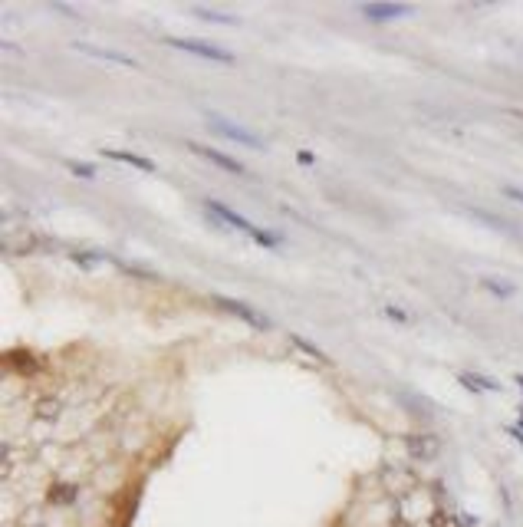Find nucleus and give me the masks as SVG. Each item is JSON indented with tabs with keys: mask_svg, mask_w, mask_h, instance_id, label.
<instances>
[{
	"mask_svg": "<svg viewBox=\"0 0 523 527\" xmlns=\"http://www.w3.org/2000/svg\"><path fill=\"white\" fill-rule=\"evenodd\" d=\"M165 43L172 50H181V53H194L201 59H214V63H234V53L214 47V43H204V40L194 37H165Z\"/></svg>",
	"mask_w": 523,
	"mask_h": 527,
	"instance_id": "f257e3e1",
	"label": "nucleus"
},
{
	"mask_svg": "<svg viewBox=\"0 0 523 527\" xmlns=\"http://www.w3.org/2000/svg\"><path fill=\"white\" fill-rule=\"evenodd\" d=\"M208 115V122L218 129L224 139H234V142H240V145H247V149H264V142H260L257 135L250 132V129H244V125H237V122H230V119H224V115H218V112H204Z\"/></svg>",
	"mask_w": 523,
	"mask_h": 527,
	"instance_id": "f03ea898",
	"label": "nucleus"
},
{
	"mask_svg": "<svg viewBox=\"0 0 523 527\" xmlns=\"http://www.w3.org/2000/svg\"><path fill=\"white\" fill-rule=\"evenodd\" d=\"M204 211H208V214H211V218H214V221H221V224H228V228L247 231L250 238H257L260 231H264V228H254V224H250V221L244 218V214H237V211H230L228 204L214 202V198H208V202H204Z\"/></svg>",
	"mask_w": 523,
	"mask_h": 527,
	"instance_id": "7ed1b4c3",
	"label": "nucleus"
},
{
	"mask_svg": "<svg viewBox=\"0 0 523 527\" xmlns=\"http://www.w3.org/2000/svg\"><path fill=\"white\" fill-rule=\"evenodd\" d=\"M411 13H415V7H409V4H362V17H369L372 23L411 17Z\"/></svg>",
	"mask_w": 523,
	"mask_h": 527,
	"instance_id": "20e7f679",
	"label": "nucleus"
},
{
	"mask_svg": "<svg viewBox=\"0 0 523 527\" xmlns=\"http://www.w3.org/2000/svg\"><path fill=\"white\" fill-rule=\"evenodd\" d=\"M188 149H191L194 155H201V158H208L211 165H218V168L230 172V175H244V172H247V168H244L237 158H230V155L218 152V149H208V145H198V142H188Z\"/></svg>",
	"mask_w": 523,
	"mask_h": 527,
	"instance_id": "39448f33",
	"label": "nucleus"
},
{
	"mask_svg": "<svg viewBox=\"0 0 523 527\" xmlns=\"http://www.w3.org/2000/svg\"><path fill=\"white\" fill-rule=\"evenodd\" d=\"M214 303H218L221 310H228V313L240 316V320H247L250 326H260V330H266V326H270L264 316L257 313V310H250L247 303H240V300H230V297H221V294H218V297H214Z\"/></svg>",
	"mask_w": 523,
	"mask_h": 527,
	"instance_id": "423d86ee",
	"label": "nucleus"
},
{
	"mask_svg": "<svg viewBox=\"0 0 523 527\" xmlns=\"http://www.w3.org/2000/svg\"><path fill=\"white\" fill-rule=\"evenodd\" d=\"M76 494H79V488L73 481H53L47 498H49V504H57V508H69V504L76 501Z\"/></svg>",
	"mask_w": 523,
	"mask_h": 527,
	"instance_id": "0eeeda50",
	"label": "nucleus"
},
{
	"mask_svg": "<svg viewBox=\"0 0 523 527\" xmlns=\"http://www.w3.org/2000/svg\"><path fill=\"white\" fill-rule=\"evenodd\" d=\"M73 50L79 53H89L95 59H109V63H119V66H135L132 57H122V53H115V50H102V47H93V43H73Z\"/></svg>",
	"mask_w": 523,
	"mask_h": 527,
	"instance_id": "6e6552de",
	"label": "nucleus"
},
{
	"mask_svg": "<svg viewBox=\"0 0 523 527\" xmlns=\"http://www.w3.org/2000/svg\"><path fill=\"white\" fill-rule=\"evenodd\" d=\"M102 158H112V162L132 165V168H139V172H155V165L148 162V158H142V155H135V152H119V149H102Z\"/></svg>",
	"mask_w": 523,
	"mask_h": 527,
	"instance_id": "1a4fd4ad",
	"label": "nucleus"
},
{
	"mask_svg": "<svg viewBox=\"0 0 523 527\" xmlns=\"http://www.w3.org/2000/svg\"><path fill=\"white\" fill-rule=\"evenodd\" d=\"M461 379V386H467L471 393H494L497 383L494 379H487V376H474V373H461L457 376Z\"/></svg>",
	"mask_w": 523,
	"mask_h": 527,
	"instance_id": "9d476101",
	"label": "nucleus"
},
{
	"mask_svg": "<svg viewBox=\"0 0 523 527\" xmlns=\"http://www.w3.org/2000/svg\"><path fill=\"white\" fill-rule=\"evenodd\" d=\"M481 284H484L490 294H497V297H514V294H517L514 284H510V280H500V277H484Z\"/></svg>",
	"mask_w": 523,
	"mask_h": 527,
	"instance_id": "9b49d317",
	"label": "nucleus"
},
{
	"mask_svg": "<svg viewBox=\"0 0 523 527\" xmlns=\"http://www.w3.org/2000/svg\"><path fill=\"white\" fill-rule=\"evenodd\" d=\"M66 168L73 175H79V178H95V168H93V165H86V162H73V158H69Z\"/></svg>",
	"mask_w": 523,
	"mask_h": 527,
	"instance_id": "f8f14e48",
	"label": "nucleus"
},
{
	"mask_svg": "<svg viewBox=\"0 0 523 527\" xmlns=\"http://www.w3.org/2000/svg\"><path fill=\"white\" fill-rule=\"evenodd\" d=\"M194 13L198 17H208V20H221V23H230V13H221V10H211V7H194Z\"/></svg>",
	"mask_w": 523,
	"mask_h": 527,
	"instance_id": "ddd939ff",
	"label": "nucleus"
},
{
	"mask_svg": "<svg viewBox=\"0 0 523 527\" xmlns=\"http://www.w3.org/2000/svg\"><path fill=\"white\" fill-rule=\"evenodd\" d=\"M73 260H79L83 267H93V264H99V254H86V250H73Z\"/></svg>",
	"mask_w": 523,
	"mask_h": 527,
	"instance_id": "4468645a",
	"label": "nucleus"
},
{
	"mask_svg": "<svg viewBox=\"0 0 523 527\" xmlns=\"http://www.w3.org/2000/svg\"><path fill=\"white\" fill-rule=\"evenodd\" d=\"M293 343L300 346V349H303V353H310V356H313V359H323V353H319V349H316L313 343H306L303 336H293Z\"/></svg>",
	"mask_w": 523,
	"mask_h": 527,
	"instance_id": "2eb2a0df",
	"label": "nucleus"
},
{
	"mask_svg": "<svg viewBox=\"0 0 523 527\" xmlns=\"http://www.w3.org/2000/svg\"><path fill=\"white\" fill-rule=\"evenodd\" d=\"M37 412H40V415H49V419H57V412H59V403H57V399H53V403H49V399H47V403H40V409H37Z\"/></svg>",
	"mask_w": 523,
	"mask_h": 527,
	"instance_id": "dca6fc26",
	"label": "nucleus"
},
{
	"mask_svg": "<svg viewBox=\"0 0 523 527\" xmlns=\"http://www.w3.org/2000/svg\"><path fill=\"white\" fill-rule=\"evenodd\" d=\"M504 195H507V198H514V202H523V192H520V188H514V185H507Z\"/></svg>",
	"mask_w": 523,
	"mask_h": 527,
	"instance_id": "f3484780",
	"label": "nucleus"
},
{
	"mask_svg": "<svg viewBox=\"0 0 523 527\" xmlns=\"http://www.w3.org/2000/svg\"><path fill=\"white\" fill-rule=\"evenodd\" d=\"M385 313H389L392 320H399V323H409V316L401 313V310H392V307H389V310H385Z\"/></svg>",
	"mask_w": 523,
	"mask_h": 527,
	"instance_id": "a211bd4d",
	"label": "nucleus"
},
{
	"mask_svg": "<svg viewBox=\"0 0 523 527\" xmlns=\"http://www.w3.org/2000/svg\"><path fill=\"white\" fill-rule=\"evenodd\" d=\"M296 158H300V165H313V155L310 152H296Z\"/></svg>",
	"mask_w": 523,
	"mask_h": 527,
	"instance_id": "6ab92c4d",
	"label": "nucleus"
},
{
	"mask_svg": "<svg viewBox=\"0 0 523 527\" xmlns=\"http://www.w3.org/2000/svg\"><path fill=\"white\" fill-rule=\"evenodd\" d=\"M517 386H520V389H523V373H517Z\"/></svg>",
	"mask_w": 523,
	"mask_h": 527,
	"instance_id": "aec40b11",
	"label": "nucleus"
}]
</instances>
